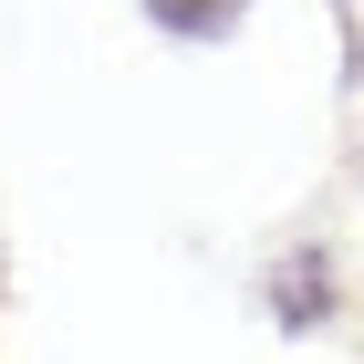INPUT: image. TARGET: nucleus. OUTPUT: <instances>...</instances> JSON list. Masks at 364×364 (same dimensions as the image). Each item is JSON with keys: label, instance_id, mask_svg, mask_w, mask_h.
Masks as SVG:
<instances>
[{"label": "nucleus", "instance_id": "obj_1", "mask_svg": "<svg viewBox=\"0 0 364 364\" xmlns=\"http://www.w3.org/2000/svg\"><path fill=\"white\" fill-rule=\"evenodd\" d=\"M323 302H333V271H323L312 250H291V260L271 271V312L291 323V333H302V323H323Z\"/></svg>", "mask_w": 364, "mask_h": 364}, {"label": "nucleus", "instance_id": "obj_2", "mask_svg": "<svg viewBox=\"0 0 364 364\" xmlns=\"http://www.w3.org/2000/svg\"><path fill=\"white\" fill-rule=\"evenodd\" d=\"M240 11H250V0H146V21H156V31H177V42H219Z\"/></svg>", "mask_w": 364, "mask_h": 364}]
</instances>
